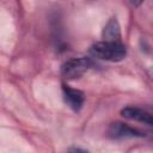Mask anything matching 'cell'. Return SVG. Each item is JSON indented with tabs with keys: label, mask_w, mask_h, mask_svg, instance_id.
<instances>
[{
	"label": "cell",
	"mask_w": 153,
	"mask_h": 153,
	"mask_svg": "<svg viewBox=\"0 0 153 153\" xmlns=\"http://www.w3.org/2000/svg\"><path fill=\"white\" fill-rule=\"evenodd\" d=\"M91 53L99 60L110 61V62H118L122 61L127 55V49L124 44L121 42L115 41H103L97 42L92 45Z\"/></svg>",
	"instance_id": "1"
},
{
	"label": "cell",
	"mask_w": 153,
	"mask_h": 153,
	"mask_svg": "<svg viewBox=\"0 0 153 153\" xmlns=\"http://www.w3.org/2000/svg\"><path fill=\"white\" fill-rule=\"evenodd\" d=\"M92 62L88 57H74L67 60L61 67V74L68 80L80 78L90 67Z\"/></svg>",
	"instance_id": "2"
},
{
	"label": "cell",
	"mask_w": 153,
	"mask_h": 153,
	"mask_svg": "<svg viewBox=\"0 0 153 153\" xmlns=\"http://www.w3.org/2000/svg\"><path fill=\"white\" fill-rule=\"evenodd\" d=\"M108 134L111 139H129V137H142L143 136L142 131L122 122L111 123L108 129Z\"/></svg>",
	"instance_id": "3"
},
{
	"label": "cell",
	"mask_w": 153,
	"mask_h": 153,
	"mask_svg": "<svg viewBox=\"0 0 153 153\" xmlns=\"http://www.w3.org/2000/svg\"><path fill=\"white\" fill-rule=\"evenodd\" d=\"M121 115L124 118H128V120H131V121L146 123L148 126L153 124L152 114L141 109V108H137V106H126L121 110Z\"/></svg>",
	"instance_id": "4"
},
{
	"label": "cell",
	"mask_w": 153,
	"mask_h": 153,
	"mask_svg": "<svg viewBox=\"0 0 153 153\" xmlns=\"http://www.w3.org/2000/svg\"><path fill=\"white\" fill-rule=\"evenodd\" d=\"M62 91H63V99L66 102V104L74 111H79L84 104L85 97L84 93L80 90L76 88H72L67 85L62 86Z\"/></svg>",
	"instance_id": "5"
},
{
	"label": "cell",
	"mask_w": 153,
	"mask_h": 153,
	"mask_svg": "<svg viewBox=\"0 0 153 153\" xmlns=\"http://www.w3.org/2000/svg\"><path fill=\"white\" fill-rule=\"evenodd\" d=\"M103 38L104 41H115V42H120L121 38V29H120V24L117 22L116 18H111L106 25L103 29Z\"/></svg>",
	"instance_id": "6"
},
{
	"label": "cell",
	"mask_w": 153,
	"mask_h": 153,
	"mask_svg": "<svg viewBox=\"0 0 153 153\" xmlns=\"http://www.w3.org/2000/svg\"><path fill=\"white\" fill-rule=\"evenodd\" d=\"M129 2L133 5V6H139L143 2V0H129Z\"/></svg>",
	"instance_id": "7"
}]
</instances>
